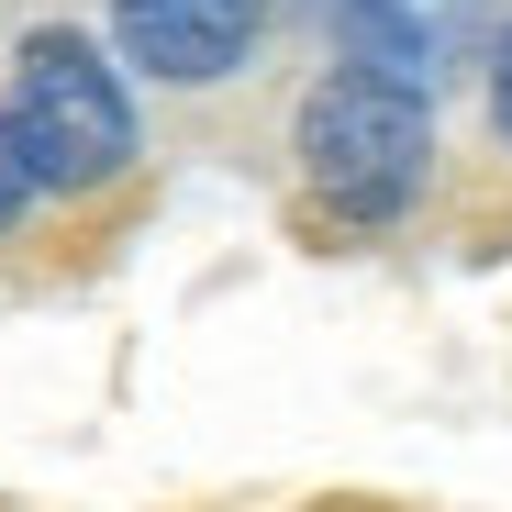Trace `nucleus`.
<instances>
[{
  "instance_id": "4",
  "label": "nucleus",
  "mask_w": 512,
  "mask_h": 512,
  "mask_svg": "<svg viewBox=\"0 0 512 512\" xmlns=\"http://www.w3.org/2000/svg\"><path fill=\"white\" fill-rule=\"evenodd\" d=\"M490 34V0H346V56L435 101V78L468 67Z\"/></svg>"
},
{
  "instance_id": "3",
  "label": "nucleus",
  "mask_w": 512,
  "mask_h": 512,
  "mask_svg": "<svg viewBox=\"0 0 512 512\" xmlns=\"http://www.w3.org/2000/svg\"><path fill=\"white\" fill-rule=\"evenodd\" d=\"M268 34V0H112V45L156 90H223Z\"/></svg>"
},
{
  "instance_id": "2",
  "label": "nucleus",
  "mask_w": 512,
  "mask_h": 512,
  "mask_svg": "<svg viewBox=\"0 0 512 512\" xmlns=\"http://www.w3.org/2000/svg\"><path fill=\"white\" fill-rule=\"evenodd\" d=\"M12 145L34 167V190H112L123 167H134V90H123V67L90 45V34H23L12 56Z\"/></svg>"
},
{
  "instance_id": "6",
  "label": "nucleus",
  "mask_w": 512,
  "mask_h": 512,
  "mask_svg": "<svg viewBox=\"0 0 512 512\" xmlns=\"http://www.w3.org/2000/svg\"><path fill=\"white\" fill-rule=\"evenodd\" d=\"M490 123H501V145H512V34L490 45Z\"/></svg>"
},
{
  "instance_id": "1",
  "label": "nucleus",
  "mask_w": 512,
  "mask_h": 512,
  "mask_svg": "<svg viewBox=\"0 0 512 512\" xmlns=\"http://www.w3.org/2000/svg\"><path fill=\"white\" fill-rule=\"evenodd\" d=\"M290 156H301V190H312L323 223L379 234V223H401L423 201V179H435V101L346 56V67H323L301 90Z\"/></svg>"
},
{
  "instance_id": "5",
  "label": "nucleus",
  "mask_w": 512,
  "mask_h": 512,
  "mask_svg": "<svg viewBox=\"0 0 512 512\" xmlns=\"http://www.w3.org/2000/svg\"><path fill=\"white\" fill-rule=\"evenodd\" d=\"M34 212V167H23V145H12V112H0V234H12Z\"/></svg>"
}]
</instances>
